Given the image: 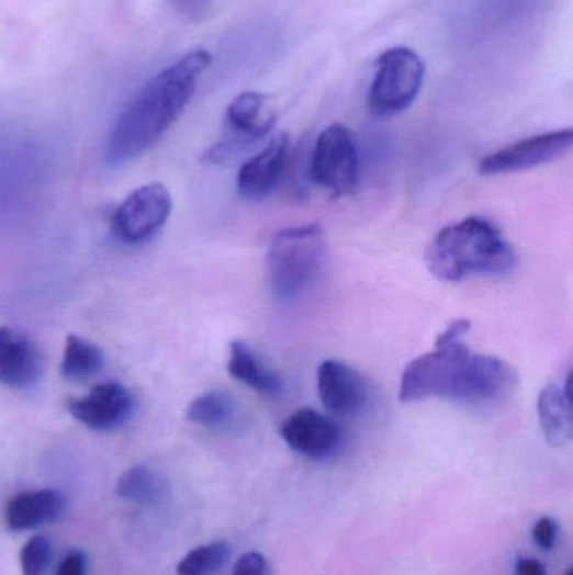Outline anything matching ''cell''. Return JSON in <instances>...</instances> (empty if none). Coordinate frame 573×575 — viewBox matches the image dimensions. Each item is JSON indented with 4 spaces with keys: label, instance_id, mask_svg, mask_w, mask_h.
Masks as SVG:
<instances>
[{
    "label": "cell",
    "instance_id": "obj_1",
    "mask_svg": "<svg viewBox=\"0 0 573 575\" xmlns=\"http://www.w3.org/2000/svg\"><path fill=\"white\" fill-rule=\"evenodd\" d=\"M211 65V53L195 49L157 72L116 120L104 150L106 166H126L150 150L182 115Z\"/></svg>",
    "mask_w": 573,
    "mask_h": 575
},
{
    "label": "cell",
    "instance_id": "obj_2",
    "mask_svg": "<svg viewBox=\"0 0 573 575\" xmlns=\"http://www.w3.org/2000/svg\"><path fill=\"white\" fill-rule=\"evenodd\" d=\"M515 369L498 357L474 353L462 338H438L436 350L417 357L405 368L398 388L402 403L449 399L491 404L515 388Z\"/></svg>",
    "mask_w": 573,
    "mask_h": 575
},
{
    "label": "cell",
    "instance_id": "obj_3",
    "mask_svg": "<svg viewBox=\"0 0 573 575\" xmlns=\"http://www.w3.org/2000/svg\"><path fill=\"white\" fill-rule=\"evenodd\" d=\"M516 252L502 230L484 217H467L436 234L427 249L430 273L458 283L473 277H502L516 268Z\"/></svg>",
    "mask_w": 573,
    "mask_h": 575
},
{
    "label": "cell",
    "instance_id": "obj_4",
    "mask_svg": "<svg viewBox=\"0 0 573 575\" xmlns=\"http://www.w3.org/2000/svg\"><path fill=\"white\" fill-rule=\"evenodd\" d=\"M326 264V236L318 224L288 227L274 234L266 256L269 286L278 302L305 296Z\"/></svg>",
    "mask_w": 573,
    "mask_h": 575
},
{
    "label": "cell",
    "instance_id": "obj_5",
    "mask_svg": "<svg viewBox=\"0 0 573 575\" xmlns=\"http://www.w3.org/2000/svg\"><path fill=\"white\" fill-rule=\"evenodd\" d=\"M559 0H452L446 27L452 43L474 47L527 30Z\"/></svg>",
    "mask_w": 573,
    "mask_h": 575
},
{
    "label": "cell",
    "instance_id": "obj_6",
    "mask_svg": "<svg viewBox=\"0 0 573 575\" xmlns=\"http://www.w3.org/2000/svg\"><path fill=\"white\" fill-rule=\"evenodd\" d=\"M426 78V65L416 50L395 46L377 59L375 76L367 94L372 115L394 116L413 106Z\"/></svg>",
    "mask_w": 573,
    "mask_h": 575
},
{
    "label": "cell",
    "instance_id": "obj_7",
    "mask_svg": "<svg viewBox=\"0 0 573 575\" xmlns=\"http://www.w3.org/2000/svg\"><path fill=\"white\" fill-rule=\"evenodd\" d=\"M359 148L350 129L340 123L326 126L313 148L310 176L326 192L344 198L359 184Z\"/></svg>",
    "mask_w": 573,
    "mask_h": 575
},
{
    "label": "cell",
    "instance_id": "obj_8",
    "mask_svg": "<svg viewBox=\"0 0 573 575\" xmlns=\"http://www.w3.org/2000/svg\"><path fill=\"white\" fill-rule=\"evenodd\" d=\"M172 195L166 185L148 184L133 191L112 217V229L125 245H142L166 226L172 214Z\"/></svg>",
    "mask_w": 573,
    "mask_h": 575
},
{
    "label": "cell",
    "instance_id": "obj_9",
    "mask_svg": "<svg viewBox=\"0 0 573 575\" xmlns=\"http://www.w3.org/2000/svg\"><path fill=\"white\" fill-rule=\"evenodd\" d=\"M572 128L535 135L486 155L478 166V172L481 176H502V173L533 169L555 162L572 148Z\"/></svg>",
    "mask_w": 573,
    "mask_h": 575
},
{
    "label": "cell",
    "instance_id": "obj_10",
    "mask_svg": "<svg viewBox=\"0 0 573 575\" xmlns=\"http://www.w3.org/2000/svg\"><path fill=\"white\" fill-rule=\"evenodd\" d=\"M226 123L231 137L209 150L207 159L211 162H223L236 148L266 137L277 123V113L266 94L246 91L234 98L227 106Z\"/></svg>",
    "mask_w": 573,
    "mask_h": 575
},
{
    "label": "cell",
    "instance_id": "obj_11",
    "mask_svg": "<svg viewBox=\"0 0 573 575\" xmlns=\"http://www.w3.org/2000/svg\"><path fill=\"white\" fill-rule=\"evenodd\" d=\"M323 407L334 416H357L369 403V385L359 371L340 360H325L316 372Z\"/></svg>",
    "mask_w": 573,
    "mask_h": 575
},
{
    "label": "cell",
    "instance_id": "obj_12",
    "mask_svg": "<svg viewBox=\"0 0 573 575\" xmlns=\"http://www.w3.org/2000/svg\"><path fill=\"white\" fill-rule=\"evenodd\" d=\"M280 435L291 450L312 460L330 458L341 442L340 426L312 407H303L288 416Z\"/></svg>",
    "mask_w": 573,
    "mask_h": 575
},
{
    "label": "cell",
    "instance_id": "obj_13",
    "mask_svg": "<svg viewBox=\"0 0 573 575\" xmlns=\"http://www.w3.org/2000/svg\"><path fill=\"white\" fill-rule=\"evenodd\" d=\"M133 409L135 401L132 394L119 382L97 385L87 396L68 401V413L94 431L120 428L132 417Z\"/></svg>",
    "mask_w": 573,
    "mask_h": 575
},
{
    "label": "cell",
    "instance_id": "obj_14",
    "mask_svg": "<svg viewBox=\"0 0 573 575\" xmlns=\"http://www.w3.org/2000/svg\"><path fill=\"white\" fill-rule=\"evenodd\" d=\"M290 147V137L286 134L278 135L240 167L236 184L240 198L258 202L277 189L286 169Z\"/></svg>",
    "mask_w": 573,
    "mask_h": 575
},
{
    "label": "cell",
    "instance_id": "obj_15",
    "mask_svg": "<svg viewBox=\"0 0 573 575\" xmlns=\"http://www.w3.org/2000/svg\"><path fill=\"white\" fill-rule=\"evenodd\" d=\"M43 357L24 331L0 327V384L24 391L40 382Z\"/></svg>",
    "mask_w": 573,
    "mask_h": 575
},
{
    "label": "cell",
    "instance_id": "obj_16",
    "mask_svg": "<svg viewBox=\"0 0 573 575\" xmlns=\"http://www.w3.org/2000/svg\"><path fill=\"white\" fill-rule=\"evenodd\" d=\"M572 375H566L563 384H549L538 394V421L544 441L552 448L569 444L573 435L572 421Z\"/></svg>",
    "mask_w": 573,
    "mask_h": 575
},
{
    "label": "cell",
    "instance_id": "obj_17",
    "mask_svg": "<svg viewBox=\"0 0 573 575\" xmlns=\"http://www.w3.org/2000/svg\"><path fill=\"white\" fill-rule=\"evenodd\" d=\"M63 511L65 498L56 489L18 493L5 507V526L14 532H24L58 520Z\"/></svg>",
    "mask_w": 573,
    "mask_h": 575
},
{
    "label": "cell",
    "instance_id": "obj_18",
    "mask_svg": "<svg viewBox=\"0 0 573 575\" xmlns=\"http://www.w3.org/2000/svg\"><path fill=\"white\" fill-rule=\"evenodd\" d=\"M227 372L240 384L258 392L259 396L280 397L283 394V379L268 368L244 340H234L231 343Z\"/></svg>",
    "mask_w": 573,
    "mask_h": 575
},
{
    "label": "cell",
    "instance_id": "obj_19",
    "mask_svg": "<svg viewBox=\"0 0 573 575\" xmlns=\"http://www.w3.org/2000/svg\"><path fill=\"white\" fill-rule=\"evenodd\" d=\"M187 419L202 428L226 431L239 421V406L226 392H205L189 404Z\"/></svg>",
    "mask_w": 573,
    "mask_h": 575
},
{
    "label": "cell",
    "instance_id": "obj_20",
    "mask_svg": "<svg viewBox=\"0 0 573 575\" xmlns=\"http://www.w3.org/2000/svg\"><path fill=\"white\" fill-rule=\"evenodd\" d=\"M166 480L147 466H133L120 476L116 493L123 500L151 505L164 500L167 495Z\"/></svg>",
    "mask_w": 573,
    "mask_h": 575
},
{
    "label": "cell",
    "instance_id": "obj_21",
    "mask_svg": "<svg viewBox=\"0 0 573 575\" xmlns=\"http://www.w3.org/2000/svg\"><path fill=\"white\" fill-rule=\"evenodd\" d=\"M104 353L97 343L85 338L69 335L66 338L65 356H63L61 374L68 381H85L100 372L103 368Z\"/></svg>",
    "mask_w": 573,
    "mask_h": 575
},
{
    "label": "cell",
    "instance_id": "obj_22",
    "mask_svg": "<svg viewBox=\"0 0 573 575\" xmlns=\"http://www.w3.org/2000/svg\"><path fill=\"white\" fill-rule=\"evenodd\" d=\"M231 557V546L226 542H212L190 551L177 564L179 575H214L224 567Z\"/></svg>",
    "mask_w": 573,
    "mask_h": 575
},
{
    "label": "cell",
    "instance_id": "obj_23",
    "mask_svg": "<svg viewBox=\"0 0 573 575\" xmlns=\"http://www.w3.org/2000/svg\"><path fill=\"white\" fill-rule=\"evenodd\" d=\"M50 542L43 535L27 540L21 549V568L24 575H44L49 568Z\"/></svg>",
    "mask_w": 573,
    "mask_h": 575
},
{
    "label": "cell",
    "instance_id": "obj_24",
    "mask_svg": "<svg viewBox=\"0 0 573 575\" xmlns=\"http://www.w3.org/2000/svg\"><path fill=\"white\" fill-rule=\"evenodd\" d=\"M173 11L190 22H202L211 18L223 0H170Z\"/></svg>",
    "mask_w": 573,
    "mask_h": 575
},
{
    "label": "cell",
    "instance_id": "obj_25",
    "mask_svg": "<svg viewBox=\"0 0 573 575\" xmlns=\"http://www.w3.org/2000/svg\"><path fill=\"white\" fill-rule=\"evenodd\" d=\"M557 533H559V526L553 518L543 517L535 523L533 540L541 551H552L557 543Z\"/></svg>",
    "mask_w": 573,
    "mask_h": 575
},
{
    "label": "cell",
    "instance_id": "obj_26",
    "mask_svg": "<svg viewBox=\"0 0 573 575\" xmlns=\"http://www.w3.org/2000/svg\"><path fill=\"white\" fill-rule=\"evenodd\" d=\"M233 575H269L268 559L259 552L240 555L234 565Z\"/></svg>",
    "mask_w": 573,
    "mask_h": 575
},
{
    "label": "cell",
    "instance_id": "obj_27",
    "mask_svg": "<svg viewBox=\"0 0 573 575\" xmlns=\"http://www.w3.org/2000/svg\"><path fill=\"white\" fill-rule=\"evenodd\" d=\"M54 575H87V555L79 551L69 552L59 562Z\"/></svg>",
    "mask_w": 573,
    "mask_h": 575
},
{
    "label": "cell",
    "instance_id": "obj_28",
    "mask_svg": "<svg viewBox=\"0 0 573 575\" xmlns=\"http://www.w3.org/2000/svg\"><path fill=\"white\" fill-rule=\"evenodd\" d=\"M515 575H547V568L535 559H520L516 562Z\"/></svg>",
    "mask_w": 573,
    "mask_h": 575
},
{
    "label": "cell",
    "instance_id": "obj_29",
    "mask_svg": "<svg viewBox=\"0 0 573 575\" xmlns=\"http://www.w3.org/2000/svg\"><path fill=\"white\" fill-rule=\"evenodd\" d=\"M565 575H573V571H572V568H570V571H569V572H566V574H565Z\"/></svg>",
    "mask_w": 573,
    "mask_h": 575
}]
</instances>
